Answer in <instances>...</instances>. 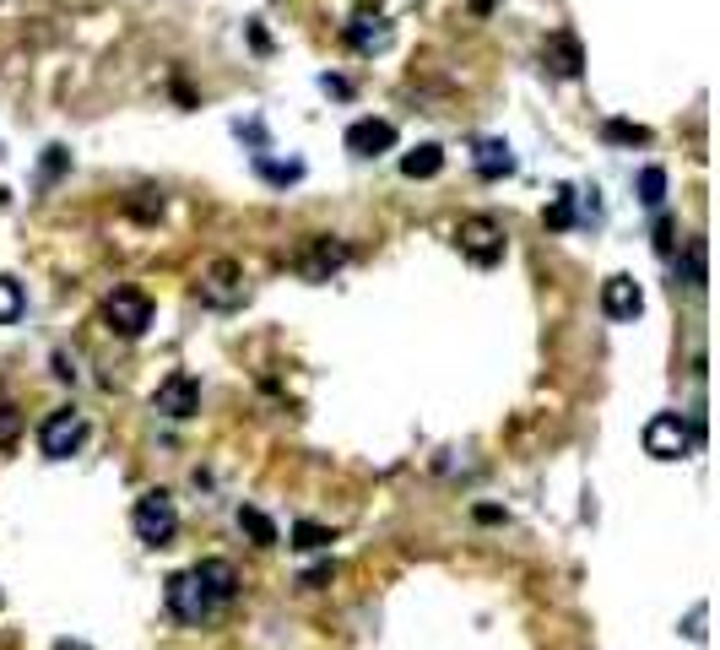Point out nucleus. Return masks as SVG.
Instances as JSON below:
<instances>
[{"label":"nucleus","instance_id":"2eb2a0df","mask_svg":"<svg viewBox=\"0 0 720 650\" xmlns=\"http://www.w3.org/2000/svg\"><path fill=\"white\" fill-rule=\"evenodd\" d=\"M548 65H553L559 76H579V65H585V60H579V44L569 38V33H559V38H553V49H548Z\"/></svg>","mask_w":720,"mask_h":650},{"label":"nucleus","instance_id":"f03ea898","mask_svg":"<svg viewBox=\"0 0 720 650\" xmlns=\"http://www.w3.org/2000/svg\"><path fill=\"white\" fill-rule=\"evenodd\" d=\"M455 244H460V255L471 261V266H499L504 261V250H509V239H504V222L499 217H460V228H455Z\"/></svg>","mask_w":720,"mask_h":650},{"label":"nucleus","instance_id":"6e6552de","mask_svg":"<svg viewBox=\"0 0 720 650\" xmlns=\"http://www.w3.org/2000/svg\"><path fill=\"white\" fill-rule=\"evenodd\" d=\"M347 244L341 239H325V233H314L309 244H303V255H298V272L309 277V282H331V272H341L347 266Z\"/></svg>","mask_w":720,"mask_h":650},{"label":"nucleus","instance_id":"4468645a","mask_svg":"<svg viewBox=\"0 0 720 650\" xmlns=\"http://www.w3.org/2000/svg\"><path fill=\"white\" fill-rule=\"evenodd\" d=\"M439 168H444V147H433V142L412 147V153L401 158V173H407V179H433Z\"/></svg>","mask_w":720,"mask_h":650},{"label":"nucleus","instance_id":"1a4fd4ad","mask_svg":"<svg viewBox=\"0 0 720 650\" xmlns=\"http://www.w3.org/2000/svg\"><path fill=\"white\" fill-rule=\"evenodd\" d=\"M391 147H396V125H391V120H374V115H369V120H352V125H347V153H352V158H380V153H391Z\"/></svg>","mask_w":720,"mask_h":650},{"label":"nucleus","instance_id":"f257e3e1","mask_svg":"<svg viewBox=\"0 0 720 650\" xmlns=\"http://www.w3.org/2000/svg\"><path fill=\"white\" fill-rule=\"evenodd\" d=\"M163 597H168V613L179 624H206L217 607H228L239 597V575H233L228 558H201V564L168 575V591Z\"/></svg>","mask_w":720,"mask_h":650},{"label":"nucleus","instance_id":"aec40b11","mask_svg":"<svg viewBox=\"0 0 720 650\" xmlns=\"http://www.w3.org/2000/svg\"><path fill=\"white\" fill-rule=\"evenodd\" d=\"M639 201H645L650 212H661V201H667V168L650 162V168L639 173Z\"/></svg>","mask_w":720,"mask_h":650},{"label":"nucleus","instance_id":"7ed1b4c3","mask_svg":"<svg viewBox=\"0 0 720 650\" xmlns=\"http://www.w3.org/2000/svg\"><path fill=\"white\" fill-rule=\"evenodd\" d=\"M131 526H136V537L146 547H168L179 537V509H173V498L163 488H146L136 498V509H131Z\"/></svg>","mask_w":720,"mask_h":650},{"label":"nucleus","instance_id":"f3484780","mask_svg":"<svg viewBox=\"0 0 720 650\" xmlns=\"http://www.w3.org/2000/svg\"><path fill=\"white\" fill-rule=\"evenodd\" d=\"M239 526L250 531V542H255V547H277V526H272L261 509H250V504H244V509H239Z\"/></svg>","mask_w":720,"mask_h":650},{"label":"nucleus","instance_id":"5701e85b","mask_svg":"<svg viewBox=\"0 0 720 650\" xmlns=\"http://www.w3.org/2000/svg\"><path fill=\"white\" fill-rule=\"evenodd\" d=\"M656 255L661 261H677V222L672 217H656Z\"/></svg>","mask_w":720,"mask_h":650},{"label":"nucleus","instance_id":"c85d7f7f","mask_svg":"<svg viewBox=\"0 0 720 650\" xmlns=\"http://www.w3.org/2000/svg\"><path fill=\"white\" fill-rule=\"evenodd\" d=\"M320 87H325V93H336V98H347V82H341V76H320Z\"/></svg>","mask_w":720,"mask_h":650},{"label":"nucleus","instance_id":"4be33fe9","mask_svg":"<svg viewBox=\"0 0 720 650\" xmlns=\"http://www.w3.org/2000/svg\"><path fill=\"white\" fill-rule=\"evenodd\" d=\"M22 321V288L11 277H0V325H16Z\"/></svg>","mask_w":720,"mask_h":650},{"label":"nucleus","instance_id":"bb28decb","mask_svg":"<svg viewBox=\"0 0 720 650\" xmlns=\"http://www.w3.org/2000/svg\"><path fill=\"white\" fill-rule=\"evenodd\" d=\"M705 613H710V607H705V602H699V607H694V613H688V624H683V635H688V640H694V646H705Z\"/></svg>","mask_w":720,"mask_h":650},{"label":"nucleus","instance_id":"f8f14e48","mask_svg":"<svg viewBox=\"0 0 720 650\" xmlns=\"http://www.w3.org/2000/svg\"><path fill=\"white\" fill-rule=\"evenodd\" d=\"M347 44H352L358 55H374V49L391 44V22H385L380 11H358V16L347 22Z\"/></svg>","mask_w":720,"mask_h":650},{"label":"nucleus","instance_id":"0eeeda50","mask_svg":"<svg viewBox=\"0 0 720 650\" xmlns=\"http://www.w3.org/2000/svg\"><path fill=\"white\" fill-rule=\"evenodd\" d=\"M152 412H163V418H173V423L195 418V412H201V380L184 374V369H173V374L152 390Z\"/></svg>","mask_w":720,"mask_h":650},{"label":"nucleus","instance_id":"9d476101","mask_svg":"<svg viewBox=\"0 0 720 650\" xmlns=\"http://www.w3.org/2000/svg\"><path fill=\"white\" fill-rule=\"evenodd\" d=\"M639 310H645V293H639L634 277H607L601 282V315L607 321H634Z\"/></svg>","mask_w":720,"mask_h":650},{"label":"nucleus","instance_id":"ddd939ff","mask_svg":"<svg viewBox=\"0 0 720 650\" xmlns=\"http://www.w3.org/2000/svg\"><path fill=\"white\" fill-rule=\"evenodd\" d=\"M477 173L482 179H509L515 173V153H509V142H499V136H488V142H477Z\"/></svg>","mask_w":720,"mask_h":650},{"label":"nucleus","instance_id":"20e7f679","mask_svg":"<svg viewBox=\"0 0 720 650\" xmlns=\"http://www.w3.org/2000/svg\"><path fill=\"white\" fill-rule=\"evenodd\" d=\"M82 445H87V418H82L76 407H60V412L44 418V429H38V450H44L49 461H71Z\"/></svg>","mask_w":720,"mask_h":650},{"label":"nucleus","instance_id":"cd10ccee","mask_svg":"<svg viewBox=\"0 0 720 650\" xmlns=\"http://www.w3.org/2000/svg\"><path fill=\"white\" fill-rule=\"evenodd\" d=\"M16 434V407H0V445Z\"/></svg>","mask_w":720,"mask_h":650},{"label":"nucleus","instance_id":"b1692460","mask_svg":"<svg viewBox=\"0 0 720 650\" xmlns=\"http://www.w3.org/2000/svg\"><path fill=\"white\" fill-rule=\"evenodd\" d=\"M683 277H688V288H705V244H699V239H688V255H683Z\"/></svg>","mask_w":720,"mask_h":650},{"label":"nucleus","instance_id":"a211bd4d","mask_svg":"<svg viewBox=\"0 0 720 650\" xmlns=\"http://www.w3.org/2000/svg\"><path fill=\"white\" fill-rule=\"evenodd\" d=\"M331 542H336L331 526H314V520H298V526H292V547H303V553H320V547H331Z\"/></svg>","mask_w":720,"mask_h":650},{"label":"nucleus","instance_id":"9b49d317","mask_svg":"<svg viewBox=\"0 0 720 650\" xmlns=\"http://www.w3.org/2000/svg\"><path fill=\"white\" fill-rule=\"evenodd\" d=\"M201 299H206V304H217V310H233V304H244L239 266H233V261H217V266L206 272V282H201Z\"/></svg>","mask_w":720,"mask_h":650},{"label":"nucleus","instance_id":"c756f323","mask_svg":"<svg viewBox=\"0 0 720 650\" xmlns=\"http://www.w3.org/2000/svg\"><path fill=\"white\" fill-rule=\"evenodd\" d=\"M55 650H87V646H76V640H55Z\"/></svg>","mask_w":720,"mask_h":650},{"label":"nucleus","instance_id":"6ab92c4d","mask_svg":"<svg viewBox=\"0 0 720 650\" xmlns=\"http://www.w3.org/2000/svg\"><path fill=\"white\" fill-rule=\"evenodd\" d=\"M601 136H607V142H617V147H645V142H650V131H645V125H634V120H607V125H601Z\"/></svg>","mask_w":720,"mask_h":650},{"label":"nucleus","instance_id":"7c9ffc66","mask_svg":"<svg viewBox=\"0 0 720 650\" xmlns=\"http://www.w3.org/2000/svg\"><path fill=\"white\" fill-rule=\"evenodd\" d=\"M471 5H477V11H488V5H493V0H471Z\"/></svg>","mask_w":720,"mask_h":650},{"label":"nucleus","instance_id":"393cba45","mask_svg":"<svg viewBox=\"0 0 720 650\" xmlns=\"http://www.w3.org/2000/svg\"><path fill=\"white\" fill-rule=\"evenodd\" d=\"M331 580H336V564H331V558H325V564H314V569H303V575H298V586H303V591H320V586H331Z\"/></svg>","mask_w":720,"mask_h":650},{"label":"nucleus","instance_id":"423d86ee","mask_svg":"<svg viewBox=\"0 0 720 650\" xmlns=\"http://www.w3.org/2000/svg\"><path fill=\"white\" fill-rule=\"evenodd\" d=\"M104 325H109L115 336L136 341V336H146V325H152V299H146L142 288H115V293L104 299Z\"/></svg>","mask_w":720,"mask_h":650},{"label":"nucleus","instance_id":"39448f33","mask_svg":"<svg viewBox=\"0 0 720 650\" xmlns=\"http://www.w3.org/2000/svg\"><path fill=\"white\" fill-rule=\"evenodd\" d=\"M694 440H699V429H688L677 412H656L645 423V456H656V461H683L694 450Z\"/></svg>","mask_w":720,"mask_h":650},{"label":"nucleus","instance_id":"a878e982","mask_svg":"<svg viewBox=\"0 0 720 650\" xmlns=\"http://www.w3.org/2000/svg\"><path fill=\"white\" fill-rule=\"evenodd\" d=\"M131 217H142V222H152V217H163V195H152V190H142V195H131Z\"/></svg>","mask_w":720,"mask_h":650},{"label":"nucleus","instance_id":"dca6fc26","mask_svg":"<svg viewBox=\"0 0 720 650\" xmlns=\"http://www.w3.org/2000/svg\"><path fill=\"white\" fill-rule=\"evenodd\" d=\"M255 168H261V179H272V184H292V179H303V162L298 158H266V153H255Z\"/></svg>","mask_w":720,"mask_h":650},{"label":"nucleus","instance_id":"412c9836","mask_svg":"<svg viewBox=\"0 0 720 650\" xmlns=\"http://www.w3.org/2000/svg\"><path fill=\"white\" fill-rule=\"evenodd\" d=\"M548 228H553V233L575 228V190H559V195H553V206H548Z\"/></svg>","mask_w":720,"mask_h":650}]
</instances>
